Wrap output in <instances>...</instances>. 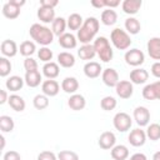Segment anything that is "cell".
I'll list each match as a JSON object with an SVG mask.
<instances>
[{
	"mask_svg": "<svg viewBox=\"0 0 160 160\" xmlns=\"http://www.w3.org/2000/svg\"><path fill=\"white\" fill-rule=\"evenodd\" d=\"M132 115H134L135 122L140 128L149 125V121H150V111H149L148 108H145V106H136L134 109Z\"/></svg>",
	"mask_w": 160,
	"mask_h": 160,
	"instance_id": "52a82bcc",
	"label": "cell"
},
{
	"mask_svg": "<svg viewBox=\"0 0 160 160\" xmlns=\"http://www.w3.org/2000/svg\"><path fill=\"white\" fill-rule=\"evenodd\" d=\"M148 79H149V72L145 69L136 68V69L131 70V72H130V81L132 84H136V85L145 84L148 81Z\"/></svg>",
	"mask_w": 160,
	"mask_h": 160,
	"instance_id": "ac0fdd59",
	"label": "cell"
},
{
	"mask_svg": "<svg viewBox=\"0 0 160 160\" xmlns=\"http://www.w3.org/2000/svg\"><path fill=\"white\" fill-rule=\"evenodd\" d=\"M0 140H1V149H4V146H5V138L1 135L0 136Z\"/></svg>",
	"mask_w": 160,
	"mask_h": 160,
	"instance_id": "11a10c76",
	"label": "cell"
},
{
	"mask_svg": "<svg viewBox=\"0 0 160 160\" xmlns=\"http://www.w3.org/2000/svg\"><path fill=\"white\" fill-rule=\"evenodd\" d=\"M100 19H101L100 21L104 25L111 26L118 21V14H116V11L114 9H105V10H102Z\"/></svg>",
	"mask_w": 160,
	"mask_h": 160,
	"instance_id": "83f0119b",
	"label": "cell"
},
{
	"mask_svg": "<svg viewBox=\"0 0 160 160\" xmlns=\"http://www.w3.org/2000/svg\"><path fill=\"white\" fill-rule=\"evenodd\" d=\"M68 106L74 111H80L86 106V100L81 94H72L68 100Z\"/></svg>",
	"mask_w": 160,
	"mask_h": 160,
	"instance_id": "2e32d148",
	"label": "cell"
},
{
	"mask_svg": "<svg viewBox=\"0 0 160 160\" xmlns=\"http://www.w3.org/2000/svg\"><path fill=\"white\" fill-rule=\"evenodd\" d=\"M52 56H54V54H52V51L48 48V46H42V48H40V50L38 51V58L42 61V62H50L51 60H52Z\"/></svg>",
	"mask_w": 160,
	"mask_h": 160,
	"instance_id": "ab89813d",
	"label": "cell"
},
{
	"mask_svg": "<svg viewBox=\"0 0 160 160\" xmlns=\"http://www.w3.org/2000/svg\"><path fill=\"white\" fill-rule=\"evenodd\" d=\"M128 141L130 142V145H132L135 148L142 146L145 144V141H146V132L142 129L136 128V129L130 131V134L128 136Z\"/></svg>",
	"mask_w": 160,
	"mask_h": 160,
	"instance_id": "30bf717a",
	"label": "cell"
},
{
	"mask_svg": "<svg viewBox=\"0 0 160 160\" xmlns=\"http://www.w3.org/2000/svg\"><path fill=\"white\" fill-rule=\"evenodd\" d=\"M68 26V22L64 18L59 16V18H55V20L52 21L51 24V30L54 32V35L56 36H61L62 34H65V29Z\"/></svg>",
	"mask_w": 160,
	"mask_h": 160,
	"instance_id": "1f68e13d",
	"label": "cell"
},
{
	"mask_svg": "<svg viewBox=\"0 0 160 160\" xmlns=\"http://www.w3.org/2000/svg\"><path fill=\"white\" fill-rule=\"evenodd\" d=\"M98 144L104 150H111L116 145V136L111 131H104L98 140Z\"/></svg>",
	"mask_w": 160,
	"mask_h": 160,
	"instance_id": "8fae6325",
	"label": "cell"
},
{
	"mask_svg": "<svg viewBox=\"0 0 160 160\" xmlns=\"http://www.w3.org/2000/svg\"><path fill=\"white\" fill-rule=\"evenodd\" d=\"M24 69L25 71H34L38 70V61L32 58H25L24 60Z\"/></svg>",
	"mask_w": 160,
	"mask_h": 160,
	"instance_id": "b9f144b4",
	"label": "cell"
},
{
	"mask_svg": "<svg viewBox=\"0 0 160 160\" xmlns=\"http://www.w3.org/2000/svg\"><path fill=\"white\" fill-rule=\"evenodd\" d=\"M84 74L89 79H96L100 76V74H102L101 65L96 61H88L84 65Z\"/></svg>",
	"mask_w": 160,
	"mask_h": 160,
	"instance_id": "9a60e30c",
	"label": "cell"
},
{
	"mask_svg": "<svg viewBox=\"0 0 160 160\" xmlns=\"http://www.w3.org/2000/svg\"><path fill=\"white\" fill-rule=\"evenodd\" d=\"M59 5L58 0H40V6H45V8H50L54 9L55 6Z\"/></svg>",
	"mask_w": 160,
	"mask_h": 160,
	"instance_id": "f6af8a7d",
	"label": "cell"
},
{
	"mask_svg": "<svg viewBox=\"0 0 160 160\" xmlns=\"http://www.w3.org/2000/svg\"><path fill=\"white\" fill-rule=\"evenodd\" d=\"M146 50L151 59L160 61V38L158 36L150 38L146 44Z\"/></svg>",
	"mask_w": 160,
	"mask_h": 160,
	"instance_id": "4fadbf2b",
	"label": "cell"
},
{
	"mask_svg": "<svg viewBox=\"0 0 160 160\" xmlns=\"http://www.w3.org/2000/svg\"><path fill=\"white\" fill-rule=\"evenodd\" d=\"M15 128L14 120L9 115H1L0 116V130L2 132H11Z\"/></svg>",
	"mask_w": 160,
	"mask_h": 160,
	"instance_id": "e575fe53",
	"label": "cell"
},
{
	"mask_svg": "<svg viewBox=\"0 0 160 160\" xmlns=\"http://www.w3.org/2000/svg\"><path fill=\"white\" fill-rule=\"evenodd\" d=\"M11 69H12V65H11L10 60L5 56H1L0 58V76H2V78L8 76L11 71Z\"/></svg>",
	"mask_w": 160,
	"mask_h": 160,
	"instance_id": "f35d334b",
	"label": "cell"
},
{
	"mask_svg": "<svg viewBox=\"0 0 160 160\" xmlns=\"http://www.w3.org/2000/svg\"><path fill=\"white\" fill-rule=\"evenodd\" d=\"M0 51L2 54V56L5 58H14L18 51H19V48L16 45V42L14 40H10V39H6L1 42L0 45Z\"/></svg>",
	"mask_w": 160,
	"mask_h": 160,
	"instance_id": "5bb4252c",
	"label": "cell"
},
{
	"mask_svg": "<svg viewBox=\"0 0 160 160\" xmlns=\"http://www.w3.org/2000/svg\"><path fill=\"white\" fill-rule=\"evenodd\" d=\"M96 55V51L92 46V44H86L80 46V49L78 50V56L81 60H92Z\"/></svg>",
	"mask_w": 160,
	"mask_h": 160,
	"instance_id": "f1b7e54d",
	"label": "cell"
},
{
	"mask_svg": "<svg viewBox=\"0 0 160 160\" xmlns=\"http://www.w3.org/2000/svg\"><path fill=\"white\" fill-rule=\"evenodd\" d=\"M141 5H142L141 0H124L121 4V9L128 15H135L139 12Z\"/></svg>",
	"mask_w": 160,
	"mask_h": 160,
	"instance_id": "d6986e66",
	"label": "cell"
},
{
	"mask_svg": "<svg viewBox=\"0 0 160 160\" xmlns=\"http://www.w3.org/2000/svg\"><path fill=\"white\" fill-rule=\"evenodd\" d=\"M124 26H125V29H126V32H128V34H131V35H136V34H139L140 30H141V24H140V21H139L136 18H134V16L128 18V19L125 20V22H124Z\"/></svg>",
	"mask_w": 160,
	"mask_h": 160,
	"instance_id": "484cf974",
	"label": "cell"
},
{
	"mask_svg": "<svg viewBox=\"0 0 160 160\" xmlns=\"http://www.w3.org/2000/svg\"><path fill=\"white\" fill-rule=\"evenodd\" d=\"M152 160H160V150L156 151V152L152 155Z\"/></svg>",
	"mask_w": 160,
	"mask_h": 160,
	"instance_id": "db71d44e",
	"label": "cell"
},
{
	"mask_svg": "<svg viewBox=\"0 0 160 160\" xmlns=\"http://www.w3.org/2000/svg\"><path fill=\"white\" fill-rule=\"evenodd\" d=\"M58 160H79V155L71 150H61L58 154Z\"/></svg>",
	"mask_w": 160,
	"mask_h": 160,
	"instance_id": "60d3db41",
	"label": "cell"
},
{
	"mask_svg": "<svg viewBox=\"0 0 160 160\" xmlns=\"http://www.w3.org/2000/svg\"><path fill=\"white\" fill-rule=\"evenodd\" d=\"M32 105L36 110H44L49 106V98L44 94H38L32 99Z\"/></svg>",
	"mask_w": 160,
	"mask_h": 160,
	"instance_id": "8d00e7d4",
	"label": "cell"
},
{
	"mask_svg": "<svg viewBox=\"0 0 160 160\" xmlns=\"http://www.w3.org/2000/svg\"><path fill=\"white\" fill-rule=\"evenodd\" d=\"M92 46H94V49L96 51V55L99 56V59L102 62H109V61L112 60L114 51H112V49L110 46L109 40L105 36H98L94 40Z\"/></svg>",
	"mask_w": 160,
	"mask_h": 160,
	"instance_id": "3957f363",
	"label": "cell"
},
{
	"mask_svg": "<svg viewBox=\"0 0 160 160\" xmlns=\"http://www.w3.org/2000/svg\"><path fill=\"white\" fill-rule=\"evenodd\" d=\"M99 26H100V24L96 18H94V16L86 18L84 20L82 26L78 30V34H76L78 41H80L82 45L90 44L92 40H95V35L99 31Z\"/></svg>",
	"mask_w": 160,
	"mask_h": 160,
	"instance_id": "6da1fadb",
	"label": "cell"
},
{
	"mask_svg": "<svg viewBox=\"0 0 160 160\" xmlns=\"http://www.w3.org/2000/svg\"><path fill=\"white\" fill-rule=\"evenodd\" d=\"M41 90H42V94L46 95L48 98H52V96H56L60 91V85L56 80H44L41 82Z\"/></svg>",
	"mask_w": 160,
	"mask_h": 160,
	"instance_id": "7c38bea8",
	"label": "cell"
},
{
	"mask_svg": "<svg viewBox=\"0 0 160 160\" xmlns=\"http://www.w3.org/2000/svg\"><path fill=\"white\" fill-rule=\"evenodd\" d=\"M38 18L44 24H50V22L52 24V21L55 20V10L50 8H45V6H39Z\"/></svg>",
	"mask_w": 160,
	"mask_h": 160,
	"instance_id": "7402d4cb",
	"label": "cell"
},
{
	"mask_svg": "<svg viewBox=\"0 0 160 160\" xmlns=\"http://www.w3.org/2000/svg\"><path fill=\"white\" fill-rule=\"evenodd\" d=\"M2 160H21V156L18 151L15 150H10V151H6L2 156Z\"/></svg>",
	"mask_w": 160,
	"mask_h": 160,
	"instance_id": "ee69618b",
	"label": "cell"
},
{
	"mask_svg": "<svg viewBox=\"0 0 160 160\" xmlns=\"http://www.w3.org/2000/svg\"><path fill=\"white\" fill-rule=\"evenodd\" d=\"M110 40L112 45L118 50H128L131 45L130 35L126 32V30H122L120 28H115L110 34Z\"/></svg>",
	"mask_w": 160,
	"mask_h": 160,
	"instance_id": "277c9868",
	"label": "cell"
},
{
	"mask_svg": "<svg viewBox=\"0 0 160 160\" xmlns=\"http://www.w3.org/2000/svg\"><path fill=\"white\" fill-rule=\"evenodd\" d=\"M112 125L118 131L125 132V131L130 130V128L132 125V119L130 118L129 114H126L124 111H120V112L115 114V116L112 119Z\"/></svg>",
	"mask_w": 160,
	"mask_h": 160,
	"instance_id": "5b68a950",
	"label": "cell"
},
{
	"mask_svg": "<svg viewBox=\"0 0 160 160\" xmlns=\"http://www.w3.org/2000/svg\"><path fill=\"white\" fill-rule=\"evenodd\" d=\"M124 59H125V62L128 65L138 68V66H140L145 61V55H144V52L141 50L134 48V49H130V50H128L125 52Z\"/></svg>",
	"mask_w": 160,
	"mask_h": 160,
	"instance_id": "8992f818",
	"label": "cell"
},
{
	"mask_svg": "<svg viewBox=\"0 0 160 160\" xmlns=\"http://www.w3.org/2000/svg\"><path fill=\"white\" fill-rule=\"evenodd\" d=\"M116 105H118L116 99H115L114 96H110V95L104 96V98L101 99V101H100V106H101V109L105 110V111L114 110V109L116 108Z\"/></svg>",
	"mask_w": 160,
	"mask_h": 160,
	"instance_id": "74e56055",
	"label": "cell"
},
{
	"mask_svg": "<svg viewBox=\"0 0 160 160\" xmlns=\"http://www.w3.org/2000/svg\"><path fill=\"white\" fill-rule=\"evenodd\" d=\"M101 80L102 82L109 86V88H115L118 85V82L120 81L119 80V74L115 69L112 68H106L102 70V74H101Z\"/></svg>",
	"mask_w": 160,
	"mask_h": 160,
	"instance_id": "9c48e42d",
	"label": "cell"
},
{
	"mask_svg": "<svg viewBox=\"0 0 160 160\" xmlns=\"http://www.w3.org/2000/svg\"><path fill=\"white\" fill-rule=\"evenodd\" d=\"M36 160H58V155H55L52 151H49V150H45V151H41Z\"/></svg>",
	"mask_w": 160,
	"mask_h": 160,
	"instance_id": "7bdbcfd3",
	"label": "cell"
},
{
	"mask_svg": "<svg viewBox=\"0 0 160 160\" xmlns=\"http://www.w3.org/2000/svg\"><path fill=\"white\" fill-rule=\"evenodd\" d=\"M9 2H11L12 5H15V6L20 8V9H21V6L25 5V0H10Z\"/></svg>",
	"mask_w": 160,
	"mask_h": 160,
	"instance_id": "f5cc1de1",
	"label": "cell"
},
{
	"mask_svg": "<svg viewBox=\"0 0 160 160\" xmlns=\"http://www.w3.org/2000/svg\"><path fill=\"white\" fill-rule=\"evenodd\" d=\"M58 64L62 68H72L75 65V56L69 51H62L58 55Z\"/></svg>",
	"mask_w": 160,
	"mask_h": 160,
	"instance_id": "4316f807",
	"label": "cell"
},
{
	"mask_svg": "<svg viewBox=\"0 0 160 160\" xmlns=\"http://www.w3.org/2000/svg\"><path fill=\"white\" fill-rule=\"evenodd\" d=\"M128 160H148V158L142 152H135L134 155H131L130 158H128Z\"/></svg>",
	"mask_w": 160,
	"mask_h": 160,
	"instance_id": "681fc988",
	"label": "cell"
},
{
	"mask_svg": "<svg viewBox=\"0 0 160 160\" xmlns=\"http://www.w3.org/2000/svg\"><path fill=\"white\" fill-rule=\"evenodd\" d=\"M115 92L120 99H129L132 96L134 86L132 82L129 80H120L115 86Z\"/></svg>",
	"mask_w": 160,
	"mask_h": 160,
	"instance_id": "ba28073f",
	"label": "cell"
},
{
	"mask_svg": "<svg viewBox=\"0 0 160 160\" xmlns=\"http://www.w3.org/2000/svg\"><path fill=\"white\" fill-rule=\"evenodd\" d=\"M111 158L112 160H128L129 158V149L126 145H122V144H119V145H115L111 151Z\"/></svg>",
	"mask_w": 160,
	"mask_h": 160,
	"instance_id": "d4e9b609",
	"label": "cell"
},
{
	"mask_svg": "<svg viewBox=\"0 0 160 160\" xmlns=\"http://www.w3.org/2000/svg\"><path fill=\"white\" fill-rule=\"evenodd\" d=\"M91 5H92L94 8L102 9V8H105V0H92V1H91Z\"/></svg>",
	"mask_w": 160,
	"mask_h": 160,
	"instance_id": "816d5d0a",
	"label": "cell"
},
{
	"mask_svg": "<svg viewBox=\"0 0 160 160\" xmlns=\"http://www.w3.org/2000/svg\"><path fill=\"white\" fill-rule=\"evenodd\" d=\"M66 22H68V28H69L70 30H76V31H78V30L82 26L84 19H82V16H81L80 14L74 12V14H70V15H69V18L66 19Z\"/></svg>",
	"mask_w": 160,
	"mask_h": 160,
	"instance_id": "4dcf8cb0",
	"label": "cell"
},
{
	"mask_svg": "<svg viewBox=\"0 0 160 160\" xmlns=\"http://www.w3.org/2000/svg\"><path fill=\"white\" fill-rule=\"evenodd\" d=\"M61 89L66 92V94H76L78 89H79V81L74 76H66L62 81H61Z\"/></svg>",
	"mask_w": 160,
	"mask_h": 160,
	"instance_id": "44dd1931",
	"label": "cell"
},
{
	"mask_svg": "<svg viewBox=\"0 0 160 160\" xmlns=\"http://www.w3.org/2000/svg\"><path fill=\"white\" fill-rule=\"evenodd\" d=\"M29 34L31 36V39L36 42V44H40L42 46H48L54 40V32L52 30H50L48 26L45 25H41V24H32L30 26V30H29Z\"/></svg>",
	"mask_w": 160,
	"mask_h": 160,
	"instance_id": "7a4b0ae2",
	"label": "cell"
},
{
	"mask_svg": "<svg viewBox=\"0 0 160 160\" xmlns=\"http://www.w3.org/2000/svg\"><path fill=\"white\" fill-rule=\"evenodd\" d=\"M59 74H60V68H59L58 62L50 61V62L44 64V66H42V75L46 79L54 80V79H56L59 76Z\"/></svg>",
	"mask_w": 160,
	"mask_h": 160,
	"instance_id": "e0dca14e",
	"label": "cell"
},
{
	"mask_svg": "<svg viewBox=\"0 0 160 160\" xmlns=\"http://www.w3.org/2000/svg\"><path fill=\"white\" fill-rule=\"evenodd\" d=\"M145 132H146V138H149L151 141L160 140V124L152 122V124L148 125V129Z\"/></svg>",
	"mask_w": 160,
	"mask_h": 160,
	"instance_id": "d590c367",
	"label": "cell"
},
{
	"mask_svg": "<svg viewBox=\"0 0 160 160\" xmlns=\"http://www.w3.org/2000/svg\"><path fill=\"white\" fill-rule=\"evenodd\" d=\"M35 50H36V45H35V42L31 41V40H25V41H22V42L20 44V48H19L20 54H21L22 56H25V58H31V55L35 52Z\"/></svg>",
	"mask_w": 160,
	"mask_h": 160,
	"instance_id": "836d02e7",
	"label": "cell"
},
{
	"mask_svg": "<svg viewBox=\"0 0 160 160\" xmlns=\"http://www.w3.org/2000/svg\"><path fill=\"white\" fill-rule=\"evenodd\" d=\"M151 85H152V89H154L155 99L160 100V80H158V81H154V82H151Z\"/></svg>",
	"mask_w": 160,
	"mask_h": 160,
	"instance_id": "7dc6e473",
	"label": "cell"
},
{
	"mask_svg": "<svg viewBox=\"0 0 160 160\" xmlns=\"http://www.w3.org/2000/svg\"><path fill=\"white\" fill-rule=\"evenodd\" d=\"M151 74H152L155 78L160 79V61H155V62L151 65Z\"/></svg>",
	"mask_w": 160,
	"mask_h": 160,
	"instance_id": "bcb514c9",
	"label": "cell"
},
{
	"mask_svg": "<svg viewBox=\"0 0 160 160\" xmlns=\"http://www.w3.org/2000/svg\"><path fill=\"white\" fill-rule=\"evenodd\" d=\"M10 108L14 110V111H24L25 110V100L20 96V95H16V94H12L9 96V100H8Z\"/></svg>",
	"mask_w": 160,
	"mask_h": 160,
	"instance_id": "f546056e",
	"label": "cell"
},
{
	"mask_svg": "<svg viewBox=\"0 0 160 160\" xmlns=\"http://www.w3.org/2000/svg\"><path fill=\"white\" fill-rule=\"evenodd\" d=\"M9 96L10 95H8V91L6 90H0V104L1 105L5 104L9 100Z\"/></svg>",
	"mask_w": 160,
	"mask_h": 160,
	"instance_id": "f907efd6",
	"label": "cell"
},
{
	"mask_svg": "<svg viewBox=\"0 0 160 160\" xmlns=\"http://www.w3.org/2000/svg\"><path fill=\"white\" fill-rule=\"evenodd\" d=\"M24 84H25V80L21 76H18V75H12V76L8 78V80L5 81L6 89L12 91V92H16V91L21 90Z\"/></svg>",
	"mask_w": 160,
	"mask_h": 160,
	"instance_id": "603a6c76",
	"label": "cell"
},
{
	"mask_svg": "<svg viewBox=\"0 0 160 160\" xmlns=\"http://www.w3.org/2000/svg\"><path fill=\"white\" fill-rule=\"evenodd\" d=\"M120 5V0H105V8L106 9H114Z\"/></svg>",
	"mask_w": 160,
	"mask_h": 160,
	"instance_id": "c3c4849f",
	"label": "cell"
},
{
	"mask_svg": "<svg viewBox=\"0 0 160 160\" xmlns=\"http://www.w3.org/2000/svg\"><path fill=\"white\" fill-rule=\"evenodd\" d=\"M59 45L64 49H68V50H71V49H75L76 45H78V39L74 34L71 32H65L62 34L61 36H59Z\"/></svg>",
	"mask_w": 160,
	"mask_h": 160,
	"instance_id": "ffe728a7",
	"label": "cell"
},
{
	"mask_svg": "<svg viewBox=\"0 0 160 160\" xmlns=\"http://www.w3.org/2000/svg\"><path fill=\"white\" fill-rule=\"evenodd\" d=\"M2 15L6 18V19H16L19 15H20V8L12 5L11 2H5L4 6H2Z\"/></svg>",
	"mask_w": 160,
	"mask_h": 160,
	"instance_id": "d6a6232c",
	"label": "cell"
},
{
	"mask_svg": "<svg viewBox=\"0 0 160 160\" xmlns=\"http://www.w3.org/2000/svg\"><path fill=\"white\" fill-rule=\"evenodd\" d=\"M24 80H25V84L29 88H36V86L40 85L42 78H41V74H40L39 70H34V71H26L25 76H24Z\"/></svg>",
	"mask_w": 160,
	"mask_h": 160,
	"instance_id": "cb8c5ba5",
	"label": "cell"
}]
</instances>
